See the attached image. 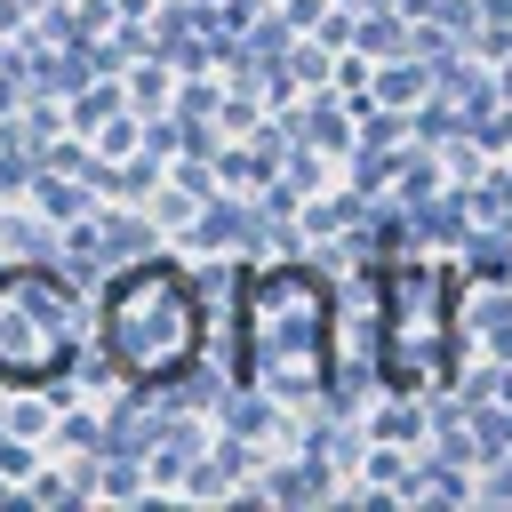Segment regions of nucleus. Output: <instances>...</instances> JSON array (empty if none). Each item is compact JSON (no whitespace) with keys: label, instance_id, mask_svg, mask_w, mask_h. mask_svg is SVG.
<instances>
[{"label":"nucleus","instance_id":"nucleus-1","mask_svg":"<svg viewBox=\"0 0 512 512\" xmlns=\"http://www.w3.org/2000/svg\"><path fill=\"white\" fill-rule=\"evenodd\" d=\"M328 280L304 264H272L240 288V368L280 392V400H312L328 392Z\"/></svg>","mask_w":512,"mask_h":512},{"label":"nucleus","instance_id":"nucleus-2","mask_svg":"<svg viewBox=\"0 0 512 512\" xmlns=\"http://www.w3.org/2000/svg\"><path fill=\"white\" fill-rule=\"evenodd\" d=\"M104 344L136 384H168L200 352V304L176 264H136L104 296Z\"/></svg>","mask_w":512,"mask_h":512},{"label":"nucleus","instance_id":"nucleus-3","mask_svg":"<svg viewBox=\"0 0 512 512\" xmlns=\"http://www.w3.org/2000/svg\"><path fill=\"white\" fill-rule=\"evenodd\" d=\"M376 296H384V336H376L384 344V376L400 392L440 384L448 376V304H456V280L440 264H424V256H400L376 280Z\"/></svg>","mask_w":512,"mask_h":512},{"label":"nucleus","instance_id":"nucleus-4","mask_svg":"<svg viewBox=\"0 0 512 512\" xmlns=\"http://www.w3.org/2000/svg\"><path fill=\"white\" fill-rule=\"evenodd\" d=\"M72 368V296L48 272H0V376L48 384Z\"/></svg>","mask_w":512,"mask_h":512}]
</instances>
